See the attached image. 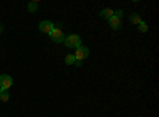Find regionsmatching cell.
I'll return each instance as SVG.
<instances>
[{
    "label": "cell",
    "instance_id": "cell-12",
    "mask_svg": "<svg viewBox=\"0 0 159 117\" xmlns=\"http://www.w3.org/2000/svg\"><path fill=\"white\" fill-rule=\"evenodd\" d=\"M137 27H139V30H140L142 33H145V32H147V30H148V24L142 21V22H140V24L137 25Z\"/></svg>",
    "mask_w": 159,
    "mask_h": 117
},
{
    "label": "cell",
    "instance_id": "cell-6",
    "mask_svg": "<svg viewBox=\"0 0 159 117\" xmlns=\"http://www.w3.org/2000/svg\"><path fill=\"white\" fill-rule=\"evenodd\" d=\"M108 24H110V27L113 29V30H119L121 29V19H118V18H110L108 19Z\"/></svg>",
    "mask_w": 159,
    "mask_h": 117
},
{
    "label": "cell",
    "instance_id": "cell-14",
    "mask_svg": "<svg viewBox=\"0 0 159 117\" xmlns=\"http://www.w3.org/2000/svg\"><path fill=\"white\" fill-rule=\"evenodd\" d=\"M2 32H3V25H2V24H0V33H2Z\"/></svg>",
    "mask_w": 159,
    "mask_h": 117
},
{
    "label": "cell",
    "instance_id": "cell-8",
    "mask_svg": "<svg viewBox=\"0 0 159 117\" xmlns=\"http://www.w3.org/2000/svg\"><path fill=\"white\" fill-rule=\"evenodd\" d=\"M129 19H130V22H132V24H135V25H139V24L142 22V18H140L139 15H135V13H134V15H130V16H129Z\"/></svg>",
    "mask_w": 159,
    "mask_h": 117
},
{
    "label": "cell",
    "instance_id": "cell-13",
    "mask_svg": "<svg viewBox=\"0 0 159 117\" xmlns=\"http://www.w3.org/2000/svg\"><path fill=\"white\" fill-rule=\"evenodd\" d=\"M113 16H115V18H118V19H121V18L124 16V11H123V10H116V11L113 13Z\"/></svg>",
    "mask_w": 159,
    "mask_h": 117
},
{
    "label": "cell",
    "instance_id": "cell-5",
    "mask_svg": "<svg viewBox=\"0 0 159 117\" xmlns=\"http://www.w3.org/2000/svg\"><path fill=\"white\" fill-rule=\"evenodd\" d=\"M38 29H40V32H43V33H51L52 29H54V24H52L51 21H42L38 24Z\"/></svg>",
    "mask_w": 159,
    "mask_h": 117
},
{
    "label": "cell",
    "instance_id": "cell-9",
    "mask_svg": "<svg viewBox=\"0 0 159 117\" xmlns=\"http://www.w3.org/2000/svg\"><path fill=\"white\" fill-rule=\"evenodd\" d=\"M0 100H2V101H8V100H10L8 90H0Z\"/></svg>",
    "mask_w": 159,
    "mask_h": 117
},
{
    "label": "cell",
    "instance_id": "cell-4",
    "mask_svg": "<svg viewBox=\"0 0 159 117\" xmlns=\"http://www.w3.org/2000/svg\"><path fill=\"white\" fill-rule=\"evenodd\" d=\"M11 86H13V77L10 74L0 76V90H8Z\"/></svg>",
    "mask_w": 159,
    "mask_h": 117
},
{
    "label": "cell",
    "instance_id": "cell-11",
    "mask_svg": "<svg viewBox=\"0 0 159 117\" xmlns=\"http://www.w3.org/2000/svg\"><path fill=\"white\" fill-rule=\"evenodd\" d=\"M76 60L73 57V54H69V56H65V65H73Z\"/></svg>",
    "mask_w": 159,
    "mask_h": 117
},
{
    "label": "cell",
    "instance_id": "cell-2",
    "mask_svg": "<svg viewBox=\"0 0 159 117\" xmlns=\"http://www.w3.org/2000/svg\"><path fill=\"white\" fill-rule=\"evenodd\" d=\"M88 56H89V49H88L86 46H80V48H76V51L73 52V57H75L76 62H83Z\"/></svg>",
    "mask_w": 159,
    "mask_h": 117
},
{
    "label": "cell",
    "instance_id": "cell-1",
    "mask_svg": "<svg viewBox=\"0 0 159 117\" xmlns=\"http://www.w3.org/2000/svg\"><path fill=\"white\" fill-rule=\"evenodd\" d=\"M64 44L67 46V48H80L81 46V36L80 35H69V36H65L64 38Z\"/></svg>",
    "mask_w": 159,
    "mask_h": 117
},
{
    "label": "cell",
    "instance_id": "cell-10",
    "mask_svg": "<svg viewBox=\"0 0 159 117\" xmlns=\"http://www.w3.org/2000/svg\"><path fill=\"white\" fill-rule=\"evenodd\" d=\"M27 10H29L30 13H35V11L38 10V2H30V3L27 5Z\"/></svg>",
    "mask_w": 159,
    "mask_h": 117
},
{
    "label": "cell",
    "instance_id": "cell-3",
    "mask_svg": "<svg viewBox=\"0 0 159 117\" xmlns=\"http://www.w3.org/2000/svg\"><path fill=\"white\" fill-rule=\"evenodd\" d=\"M49 36H51V40L54 41V43H64V38H65L62 29H59V27H54V29H52V32L49 33Z\"/></svg>",
    "mask_w": 159,
    "mask_h": 117
},
{
    "label": "cell",
    "instance_id": "cell-7",
    "mask_svg": "<svg viewBox=\"0 0 159 117\" xmlns=\"http://www.w3.org/2000/svg\"><path fill=\"white\" fill-rule=\"evenodd\" d=\"M113 10L111 8H105V10H102L100 13H99V16L100 18H103V19H110V18H113Z\"/></svg>",
    "mask_w": 159,
    "mask_h": 117
}]
</instances>
